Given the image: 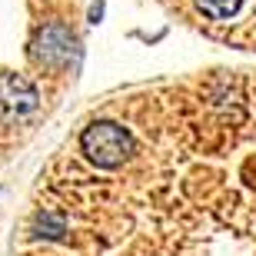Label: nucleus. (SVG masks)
<instances>
[{"mask_svg": "<svg viewBox=\"0 0 256 256\" xmlns=\"http://www.w3.org/2000/svg\"><path fill=\"white\" fill-rule=\"evenodd\" d=\"M80 146H84V153L96 166H104V170L124 166V163L130 160V153H133L130 133L120 124H110V120H96V124L86 126V130L80 133Z\"/></svg>", "mask_w": 256, "mask_h": 256, "instance_id": "nucleus-1", "label": "nucleus"}, {"mask_svg": "<svg viewBox=\"0 0 256 256\" xmlns=\"http://www.w3.org/2000/svg\"><path fill=\"white\" fill-rule=\"evenodd\" d=\"M37 104H40V96L30 80H24L17 74H0V116L4 120L34 114Z\"/></svg>", "mask_w": 256, "mask_h": 256, "instance_id": "nucleus-2", "label": "nucleus"}, {"mask_svg": "<svg viewBox=\"0 0 256 256\" xmlns=\"http://www.w3.org/2000/svg\"><path fill=\"white\" fill-rule=\"evenodd\" d=\"M37 60L40 64H47V66H60L70 60V54H74V37L66 34L60 24H50V27L40 30V37H37Z\"/></svg>", "mask_w": 256, "mask_h": 256, "instance_id": "nucleus-3", "label": "nucleus"}, {"mask_svg": "<svg viewBox=\"0 0 256 256\" xmlns=\"http://www.w3.org/2000/svg\"><path fill=\"white\" fill-rule=\"evenodd\" d=\"M196 7H200V14L210 17V20H226L243 7V0H196Z\"/></svg>", "mask_w": 256, "mask_h": 256, "instance_id": "nucleus-4", "label": "nucleus"}]
</instances>
